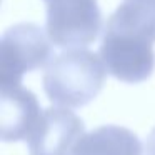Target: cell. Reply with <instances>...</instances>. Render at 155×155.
I'll return each mask as SVG.
<instances>
[{
	"mask_svg": "<svg viewBox=\"0 0 155 155\" xmlns=\"http://www.w3.org/2000/svg\"><path fill=\"white\" fill-rule=\"evenodd\" d=\"M155 0H124L108 17L98 48L107 72L142 84L155 68Z\"/></svg>",
	"mask_w": 155,
	"mask_h": 155,
	"instance_id": "cell-1",
	"label": "cell"
},
{
	"mask_svg": "<svg viewBox=\"0 0 155 155\" xmlns=\"http://www.w3.org/2000/svg\"><path fill=\"white\" fill-rule=\"evenodd\" d=\"M107 74L100 55L87 48H70L52 58L45 67L42 82L52 104L78 108L100 94Z\"/></svg>",
	"mask_w": 155,
	"mask_h": 155,
	"instance_id": "cell-2",
	"label": "cell"
},
{
	"mask_svg": "<svg viewBox=\"0 0 155 155\" xmlns=\"http://www.w3.org/2000/svg\"><path fill=\"white\" fill-rule=\"evenodd\" d=\"M47 32L35 24H17L4 32L0 42V88L20 87L25 74L47 67L52 55Z\"/></svg>",
	"mask_w": 155,
	"mask_h": 155,
	"instance_id": "cell-3",
	"label": "cell"
},
{
	"mask_svg": "<svg viewBox=\"0 0 155 155\" xmlns=\"http://www.w3.org/2000/svg\"><path fill=\"white\" fill-rule=\"evenodd\" d=\"M97 0H48L47 35L55 47L84 48L94 44L102 30Z\"/></svg>",
	"mask_w": 155,
	"mask_h": 155,
	"instance_id": "cell-4",
	"label": "cell"
},
{
	"mask_svg": "<svg viewBox=\"0 0 155 155\" xmlns=\"http://www.w3.org/2000/svg\"><path fill=\"white\" fill-rule=\"evenodd\" d=\"M85 135L78 115L64 107L45 108L35 132L27 140L30 155H70Z\"/></svg>",
	"mask_w": 155,
	"mask_h": 155,
	"instance_id": "cell-5",
	"label": "cell"
},
{
	"mask_svg": "<svg viewBox=\"0 0 155 155\" xmlns=\"http://www.w3.org/2000/svg\"><path fill=\"white\" fill-rule=\"evenodd\" d=\"M42 114L44 110L32 90L22 85L0 88V138L4 142H27Z\"/></svg>",
	"mask_w": 155,
	"mask_h": 155,
	"instance_id": "cell-6",
	"label": "cell"
},
{
	"mask_svg": "<svg viewBox=\"0 0 155 155\" xmlns=\"http://www.w3.org/2000/svg\"><path fill=\"white\" fill-rule=\"evenodd\" d=\"M143 147L132 130L120 125H102L85 134L70 155H142Z\"/></svg>",
	"mask_w": 155,
	"mask_h": 155,
	"instance_id": "cell-7",
	"label": "cell"
},
{
	"mask_svg": "<svg viewBox=\"0 0 155 155\" xmlns=\"http://www.w3.org/2000/svg\"><path fill=\"white\" fill-rule=\"evenodd\" d=\"M145 153L147 155H155V127L150 130L145 142Z\"/></svg>",
	"mask_w": 155,
	"mask_h": 155,
	"instance_id": "cell-8",
	"label": "cell"
},
{
	"mask_svg": "<svg viewBox=\"0 0 155 155\" xmlns=\"http://www.w3.org/2000/svg\"><path fill=\"white\" fill-rule=\"evenodd\" d=\"M45 2H48V0H45Z\"/></svg>",
	"mask_w": 155,
	"mask_h": 155,
	"instance_id": "cell-9",
	"label": "cell"
}]
</instances>
